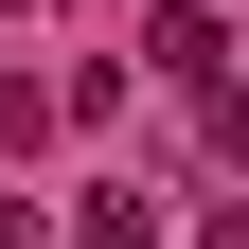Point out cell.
Returning <instances> with one entry per match:
<instances>
[{"instance_id":"obj_1","label":"cell","mask_w":249,"mask_h":249,"mask_svg":"<svg viewBox=\"0 0 249 249\" xmlns=\"http://www.w3.org/2000/svg\"><path fill=\"white\" fill-rule=\"evenodd\" d=\"M160 71H178V89H231V36H213V0H160Z\"/></svg>"}]
</instances>
